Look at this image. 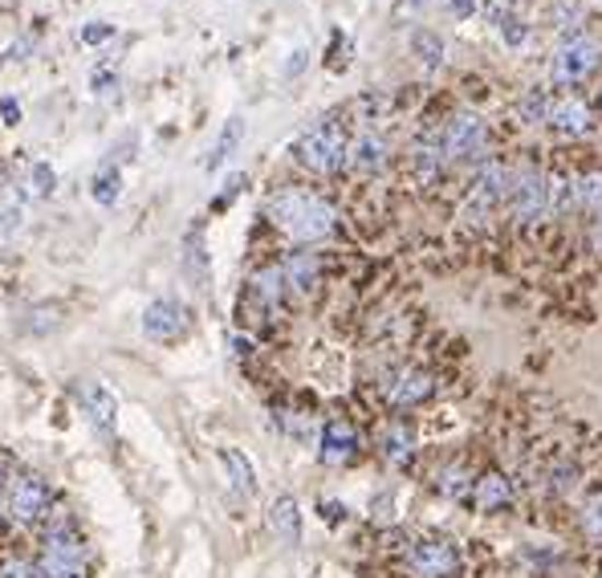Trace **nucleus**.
I'll list each match as a JSON object with an SVG mask.
<instances>
[{"mask_svg": "<svg viewBox=\"0 0 602 578\" xmlns=\"http://www.w3.org/2000/svg\"><path fill=\"white\" fill-rule=\"evenodd\" d=\"M412 452H416L412 428H407V424H387V428H383V456H387L391 464H407Z\"/></svg>", "mask_w": 602, "mask_h": 578, "instance_id": "5701e85b", "label": "nucleus"}, {"mask_svg": "<svg viewBox=\"0 0 602 578\" xmlns=\"http://www.w3.org/2000/svg\"><path fill=\"white\" fill-rule=\"evenodd\" d=\"M488 143V127L485 118L476 111H460V115L448 118L444 127V147H448V163H460V160H476Z\"/></svg>", "mask_w": 602, "mask_h": 578, "instance_id": "6e6552de", "label": "nucleus"}, {"mask_svg": "<svg viewBox=\"0 0 602 578\" xmlns=\"http://www.w3.org/2000/svg\"><path fill=\"white\" fill-rule=\"evenodd\" d=\"M115 90H118L115 66H94V70H90V94H94V99H111Z\"/></svg>", "mask_w": 602, "mask_h": 578, "instance_id": "c756f323", "label": "nucleus"}, {"mask_svg": "<svg viewBox=\"0 0 602 578\" xmlns=\"http://www.w3.org/2000/svg\"><path fill=\"white\" fill-rule=\"evenodd\" d=\"M4 509H9L21 525H37V521L49 518V509H54V493H49V485H45L37 473H21V477L9 481Z\"/></svg>", "mask_w": 602, "mask_h": 578, "instance_id": "423d86ee", "label": "nucleus"}, {"mask_svg": "<svg viewBox=\"0 0 602 578\" xmlns=\"http://www.w3.org/2000/svg\"><path fill=\"white\" fill-rule=\"evenodd\" d=\"M582 525H587V534L602 537V493H594L587 501V509H582Z\"/></svg>", "mask_w": 602, "mask_h": 578, "instance_id": "2f4dec72", "label": "nucleus"}, {"mask_svg": "<svg viewBox=\"0 0 602 578\" xmlns=\"http://www.w3.org/2000/svg\"><path fill=\"white\" fill-rule=\"evenodd\" d=\"M241 184H244V175H229V180H224V188H220V196H216L212 208H224V204H232V196L241 192Z\"/></svg>", "mask_w": 602, "mask_h": 578, "instance_id": "4c0bfd02", "label": "nucleus"}, {"mask_svg": "<svg viewBox=\"0 0 602 578\" xmlns=\"http://www.w3.org/2000/svg\"><path fill=\"white\" fill-rule=\"evenodd\" d=\"M509 212L517 224H533V220L549 217V175H542L537 167H517L509 180Z\"/></svg>", "mask_w": 602, "mask_h": 578, "instance_id": "39448f33", "label": "nucleus"}, {"mask_svg": "<svg viewBox=\"0 0 602 578\" xmlns=\"http://www.w3.org/2000/svg\"><path fill=\"white\" fill-rule=\"evenodd\" d=\"M115 37V25L111 21H90V25H82V42L86 45H102Z\"/></svg>", "mask_w": 602, "mask_h": 578, "instance_id": "473e14b6", "label": "nucleus"}, {"mask_svg": "<svg viewBox=\"0 0 602 578\" xmlns=\"http://www.w3.org/2000/svg\"><path fill=\"white\" fill-rule=\"evenodd\" d=\"M448 9L456 16H473V9H476V0H448Z\"/></svg>", "mask_w": 602, "mask_h": 578, "instance_id": "79ce46f5", "label": "nucleus"}, {"mask_svg": "<svg viewBox=\"0 0 602 578\" xmlns=\"http://www.w3.org/2000/svg\"><path fill=\"white\" fill-rule=\"evenodd\" d=\"M599 111H602V90H599Z\"/></svg>", "mask_w": 602, "mask_h": 578, "instance_id": "a18cd8bd", "label": "nucleus"}, {"mask_svg": "<svg viewBox=\"0 0 602 578\" xmlns=\"http://www.w3.org/2000/svg\"><path fill=\"white\" fill-rule=\"evenodd\" d=\"M16 229H21V204H9L0 212V236H13Z\"/></svg>", "mask_w": 602, "mask_h": 578, "instance_id": "f704fd0d", "label": "nucleus"}, {"mask_svg": "<svg viewBox=\"0 0 602 578\" xmlns=\"http://www.w3.org/2000/svg\"><path fill=\"white\" fill-rule=\"evenodd\" d=\"M599 578H602V570H599Z\"/></svg>", "mask_w": 602, "mask_h": 578, "instance_id": "49530a36", "label": "nucleus"}, {"mask_svg": "<svg viewBox=\"0 0 602 578\" xmlns=\"http://www.w3.org/2000/svg\"><path fill=\"white\" fill-rule=\"evenodd\" d=\"M269 220L277 229L286 232L289 241H298V245H314V241H326L338 224V212H334L331 204L314 196V192H277L269 200Z\"/></svg>", "mask_w": 602, "mask_h": 578, "instance_id": "f257e3e1", "label": "nucleus"}, {"mask_svg": "<svg viewBox=\"0 0 602 578\" xmlns=\"http://www.w3.org/2000/svg\"><path fill=\"white\" fill-rule=\"evenodd\" d=\"M590 236H594V248H602V208L594 212V232Z\"/></svg>", "mask_w": 602, "mask_h": 578, "instance_id": "37998d69", "label": "nucleus"}, {"mask_svg": "<svg viewBox=\"0 0 602 578\" xmlns=\"http://www.w3.org/2000/svg\"><path fill=\"white\" fill-rule=\"evenodd\" d=\"M346 167H355L359 175H374L387 167V139L379 130H359V139H350V151H346Z\"/></svg>", "mask_w": 602, "mask_h": 578, "instance_id": "f8f14e48", "label": "nucleus"}, {"mask_svg": "<svg viewBox=\"0 0 602 578\" xmlns=\"http://www.w3.org/2000/svg\"><path fill=\"white\" fill-rule=\"evenodd\" d=\"M602 61V45L587 33H574L566 42L558 45V54L549 61V78L558 82V86H578V82H587L590 73L599 70Z\"/></svg>", "mask_w": 602, "mask_h": 578, "instance_id": "20e7f679", "label": "nucleus"}, {"mask_svg": "<svg viewBox=\"0 0 602 578\" xmlns=\"http://www.w3.org/2000/svg\"><path fill=\"white\" fill-rule=\"evenodd\" d=\"M509 497H513V485H509V477H505V473H485V477H476L473 497H468V501H473L476 509L493 513V509L509 506Z\"/></svg>", "mask_w": 602, "mask_h": 578, "instance_id": "a211bd4d", "label": "nucleus"}, {"mask_svg": "<svg viewBox=\"0 0 602 578\" xmlns=\"http://www.w3.org/2000/svg\"><path fill=\"white\" fill-rule=\"evenodd\" d=\"M578 477H582V469L578 464H558V473H554V489L558 493H570V489H578Z\"/></svg>", "mask_w": 602, "mask_h": 578, "instance_id": "72a5a7b5", "label": "nucleus"}, {"mask_svg": "<svg viewBox=\"0 0 602 578\" xmlns=\"http://www.w3.org/2000/svg\"><path fill=\"white\" fill-rule=\"evenodd\" d=\"M424 4H428V0H400V9H403V13H419Z\"/></svg>", "mask_w": 602, "mask_h": 578, "instance_id": "c03bdc74", "label": "nucleus"}, {"mask_svg": "<svg viewBox=\"0 0 602 578\" xmlns=\"http://www.w3.org/2000/svg\"><path fill=\"white\" fill-rule=\"evenodd\" d=\"M220 464L229 473L232 489L241 493V497H257V469H253V461L241 449H220Z\"/></svg>", "mask_w": 602, "mask_h": 578, "instance_id": "aec40b11", "label": "nucleus"}, {"mask_svg": "<svg viewBox=\"0 0 602 578\" xmlns=\"http://www.w3.org/2000/svg\"><path fill=\"white\" fill-rule=\"evenodd\" d=\"M346 151H350V139H346V127L338 118H322L310 130H301V139L293 143V160L314 175H331L346 163Z\"/></svg>", "mask_w": 602, "mask_h": 578, "instance_id": "f03ea898", "label": "nucleus"}, {"mask_svg": "<svg viewBox=\"0 0 602 578\" xmlns=\"http://www.w3.org/2000/svg\"><path fill=\"white\" fill-rule=\"evenodd\" d=\"M78 407L86 412L90 428L102 436V440H115V428H118V404L111 388L90 379V383H78Z\"/></svg>", "mask_w": 602, "mask_h": 578, "instance_id": "9d476101", "label": "nucleus"}, {"mask_svg": "<svg viewBox=\"0 0 602 578\" xmlns=\"http://www.w3.org/2000/svg\"><path fill=\"white\" fill-rule=\"evenodd\" d=\"M549 111H554V102H549L545 86L525 90V99L517 102V115H521V123H530V127H537V123H549Z\"/></svg>", "mask_w": 602, "mask_h": 578, "instance_id": "bb28decb", "label": "nucleus"}, {"mask_svg": "<svg viewBox=\"0 0 602 578\" xmlns=\"http://www.w3.org/2000/svg\"><path fill=\"white\" fill-rule=\"evenodd\" d=\"M549 127L558 135H587L594 127V115H590V106L582 99H562L549 111Z\"/></svg>", "mask_w": 602, "mask_h": 578, "instance_id": "f3484780", "label": "nucleus"}, {"mask_svg": "<svg viewBox=\"0 0 602 578\" xmlns=\"http://www.w3.org/2000/svg\"><path fill=\"white\" fill-rule=\"evenodd\" d=\"M513 4H517V0H488V21H493V25H501L505 16L517 13Z\"/></svg>", "mask_w": 602, "mask_h": 578, "instance_id": "c9c22d12", "label": "nucleus"}, {"mask_svg": "<svg viewBox=\"0 0 602 578\" xmlns=\"http://www.w3.org/2000/svg\"><path fill=\"white\" fill-rule=\"evenodd\" d=\"M407 566L419 578H452L460 575V550L448 537H419L416 546L407 550Z\"/></svg>", "mask_w": 602, "mask_h": 578, "instance_id": "0eeeda50", "label": "nucleus"}, {"mask_svg": "<svg viewBox=\"0 0 602 578\" xmlns=\"http://www.w3.org/2000/svg\"><path fill=\"white\" fill-rule=\"evenodd\" d=\"M281 274H286V286L293 298H310L317 289V277H322V265H317L314 253H289L281 261Z\"/></svg>", "mask_w": 602, "mask_h": 578, "instance_id": "2eb2a0df", "label": "nucleus"}, {"mask_svg": "<svg viewBox=\"0 0 602 578\" xmlns=\"http://www.w3.org/2000/svg\"><path fill=\"white\" fill-rule=\"evenodd\" d=\"M192 331V314L180 298H155V302L143 310V334L151 343H175Z\"/></svg>", "mask_w": 602, "mask_h": 578, "instance_id": "1a4fd4ad", "label": "nucleus"}, {"mask_svg": "<svg viewBox=\"0 0 602 578\" xmlns=\"http://www.w3.org/2000/svg\"><path fill=\"white\" fill-rule=\"evenodd\" d=\"M448 167V147H444V130L431 127L424 130L416 139V147H412V175H416L419 184L428 188V184H436L440 180V172Z\"/></svg>", "mask_w": 602, "mask_h": 578, "instance_id": "9b49d317", "label": "nucleus"}, {"mask_svg": "<svg viewBox=\"0 0 602 578\" xmlns=\"http://www.w3.org/2000/svg\"><path fill=\"white\" fill-rule=\"evenodd\" d=\"M355 452H359V432H355L346 419H331V424L322 428V440H317V456L338 469V464L355 461Z\"/></svg>", "mask_w": 602, "mask_h": 578, "instance_id": "ddd939ff", "label": "nucleus"}, {"mask_svg": "<svg viewBox=\"0 0 602 578\" xmlns=\"http://www.w3.org/2000/svg\"><path fill=\"white\" fill-rule=\"evenodd\" d=\"M305 58H310L305 49H293V58L286 61V78H298V73L305 70Z\"/></svg>", "mask_w": 602, "mask_h": 578, "instance_id": "ea45409f", "label": "nucleus"}, {"mask_svg": "<svg viewBox=\"0 0 602 578\" xmlns=\"http://www.w3.org/2000/svg\"><path fill=\"white\" fill-rule=\"evenodd\" d=\"M391 501H395L391 493H379V497L371 501V518H379V521H391V518H395V509H391Z\"/></svg>", "mask_w": 602, "mask_h": 578, "instance_id": "e433bc0d", "label": "nucleus"}, {"mask_svg": "<svg viewBox=\"0 0 602 578\" xmlns=\"http://www.w3.org/2000/svg\"><path fill=\"white\" fill-rule=\"evenodd\" d=\"M253 298L261 302V310H277V305L289 298V286H286V274H281V265H265L253 274Z\"/></svg>", "mask_w": 602, "mask_h": 578, "instance_id": "6ab92c4d", "label": "nucleus"}, {"mask_svg": "<svg viewBox=\"0 0 602 578\" xmlns=\"http://www.w3.org/2000/svg\"><path fill=\"white\" fill-rule=\"evenodd\" d=\"M184 269H187V277H192V286L196 289L208 286L212 265H208V248H204V229L200 224L187 232V241H184Z\"/></svg>", "mask_w": 602, "mask_h": 578, "instance_id": "4be33fe9", "label": "nucleus"}, {"mask_svg": "<svg viewBox=\"0 0 602 578\" xmlns=\"http://www.w3.org/2000/svg\"><path fill=\"white\" fill-rule=\"evenodd\" d=\"M509 180H513V172H505L501 163H485L476 172L464 204H460V217L468 220V224H485V220L497 217V208L509 200Z\"/></svg>", "mask_w": 602, "mask_h": 578, "instance_id": "7ed1b4c3", "label": "nucleus"}, {"mask_svg": "<svg viewBox=\"0 0 602 578\" xmlns=\"http://www.w3.org/2000/svg\"><path fill=\"white\" fill-rule=\"evenodd\" d=\"M322 518L331 521H346V506H338V501H322Z\"/></svg>", "mask_w": 602, "mask_h": 578, "instance_id": "a19ab883", "label": "nucleus"}, {"mask_svg": "<svg viewBox=\"0 0 602 578\" xmlns=\"http://www.w3.org/2000/svg\"><path fill=\"white\" fill-rule=\"evenodd\" d=\"M412 54H416L428 70H440V66H444V42H440V33L412 30Z\"/></svg>", "mask_w": 602, "mask_h": 578, "instance_id": "393cba45", "label": "nucleus"}, {"mask_svg": "<svg viewBox=\"0 0 602 578\" xmlns=\"http://www.w3.org/2000/svg\"><path fill=\"white\" fill-rule=\"evenodd\" d=\"M269 525L281 546H298L301 542V506L289 497V493H281V497L269 506Z\"/></svg>", "mask_w": 602, "mask_h": 578, "instance_id": "dca6fc26", "label": "nucleus"}, {"mask_svg": "<svg viewBox=\"0 0 602 578\" xmlns=\"http://www.w3.org/2000/svg\"><path fill=\"white\" fill-rule=\"evenodd\" d=\"M493 30L501 33L505 45H521V42H525V33H530V30H525V21H521L517 13H513V16H505L501 25H493Z\"/></svg>", "mask_w": 602, "mask_h": 578, "instance_id": "7c9ffc66", "label": "nucleus"}, {"mask_svg": "<svg viewBox=\"0 0 602 578\" xmlns=\"http://www.w3.org/2000/svg\"><path fill=\"white\" fill-rule=\"evenodd\" d=\"M54 188H58V172H54L49 163L37 160V163L30 167V175H25V192L42 200V196H54Z\"/></svg>", "mask_w": 602, "mask_h": 578, "instance_id": "c85d7f7f", "label": "nucleus"}, {"mask_svg": "<svg viewBox=\"0 0 602 578\" xmlns=\"http://www.w3.org/2000/svg\"><path fill=\"white\" fill-rule=\"evenodd\" d=\"M473 473L464 469V464H448L444 473H440V481H436V489L444 493L448 501H464V497H473Z\"/></svg>", "mask_w": 602, "mask_h": 578, "instance_id": "b1692460", "label": "nucleus"}, {"mask_svg": "<svg viewBox=\"0 0 602 578\" xmlns=\"http://www.w3.org/2000/svg\"><path fill=\"white\" fill-rule=\"evenodd\" d=\"M0 115H4V123H9V127H16V123H21V102H16V99H0Z\"/></svg>", "mask_w": 602, "mask_h": 578, "instance_id": "58836bf2", "label": "nucleus"}, {"mask_svg": "<svg viewBox=\"0 0 602 578\" xmlns=\"http://www.w3.org/2000/svg\"><path fill=\"white\" fill-rule=\"evenodd\" d=\"M578 204V180L566 175H549V217H562L566 208Z\"/></svg>", "mask_w": 602, "mask_h": 578, "instance_id": "cd10ccee", "label": "nucleus"}, {"mask_svg": "<svg viewBox=\"0 0 602 578\" xmlns=\"http://www.w3.org/2000/svg\"><path fill=\"white\" fill-rule=\"evenodd\" d=\"M431 391H436L431 371L407 367V371H400V375L387 383V400H391V407H416V404H424V400H431Z\"/></svg>", "mask_w": 602, "mask_h": 578, "instance_id": "4468645a", "label": "nucleus"}, {"mask_svg": "<svg viewBox=\"0 0 602 578\" xmlns=\"http://www.w3.org/2000/svg\"><path fill=\"white\" fill-rule=\"evenodd\" d=\"M90 196H94V204H102V208H106V204H115L118 196H123V172H118L115 163L90 175Z\"/></svg>", "mask_w": 602, "mask_h": 578, "instance_id": "a878e982", "label": "nucleus"}, {"mask_svg": "<svg viewBox=\"0 0 602 578\" xmlns=\"http://www.w3.org/2000/svg\"><path fill=\"white\" fill-rule=\"evenodd\" d=\"M241 139H244V118L241 115H232L224 127H220V135H216V143H212V151H208V160H204V167L208 172H220L224 163L232 160V151L241 147Z\"/></svg>", "mask_w": 602, "mask_h": 578, "instance_id": "412c9836", "label": "nucleus"}]
</instances>
